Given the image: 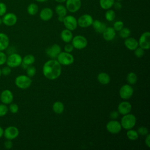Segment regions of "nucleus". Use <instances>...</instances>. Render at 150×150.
Listing matches in <instances>:
<instances>
[{"label":"nucleus","instance_id":"nucleus-1","mask_svg":"<svg viewBox=\"0 0 150 150\" xmlns=\"http://www.w3.org/2000/svg\"><path fill=\"white\" fill-rule=\"evenodd\" d=\"M42 72L44 76L47 79L55 80L61 75L62 65L57 60H49L43 64Z\"/></svg>","mask_w":150,"mask_h":150},{"label":"nucleus","instance_id":"nucleus-2","mask_svg":"<svg viewBox=\"0 0 150 150\" xmlns=\"http://www.w3.org/2000/svg\"><path fill=\"white\" fill-rule=\"evenodd\" d=\"M136 122V117L134 114L130 113L124 115L120 122L122 128L127 130L132 129L135 127Z\"/></svg>","mask_w":150,"mask_h":150},{"label":"nucleus","instance_id":"nucleus-3","mask_svg":"<svg viewBox=\"0 0 150 150\" xmlns=\"http://www.w3.org/2000/svg\"><path fill=\"white\" fill-rule=\"evenodd\" d=\"M32 80L27 75H19L15 80V85L21 89H26L29 88L32 84Z\"/></svg>","mask_w":150,"mask_h":150},{"label":"nucleus","instance_id":"nucleus-4","mask_svg":"<svg viewBox=\"0 0 150 150\" xmlns=\"http://www.w3.org/2000/svg\"><path fill=\"white\" fill-rule=\"evenodd\" d=\"M58 62L63 66H69L73 63L74 61V56L70 53L66 52H61L57 57Z\"/></svg>","mask_w":150,"mask_h":150},{"label":"nucleus","instance_id":"nucleus-5","mask_svg":"<svg viewBox=\"0 0 150 150\" xmlns=\"http://www.w3.org/2000/svg\"><path fill=\"white\" fill-rule=\"evenodd\" d=\"M22 62V58L20 54L16 53H11L7 57L6 63L11 68H15L21 66Z\"/></svg>","mask_w":150,"mask_h":150},{"label":"nucleus","instance_id":"nucleus-6","mask_svg":"<svg viewBox=\"0 0 150 150\" xmlns=\"http://www.w3.org/2000/svg\"><path fill=\"white\" fill-rule=\"evenodd\" d=\"M71 44L74 48L79 50L84 49L88 44L87 39L82 35H76L73 37L71 40Z\"/></svg>","mask_w":150,"mask_h":150},{"label":"nucleus","instance_id":"nucleus-7","mask_svg":"<svg viewBox=\"0 0 150 150\" xmlns=\"http://www.w3.org/2000/svg\"><path fill=\"white\" fill-rule=\"evenodd\" d=\"M134 89L130 84H124L122 86L119 91L120 97L125 100L129 99L133 95Z\"/></svg>","mask_w":150,"mask_h":150},{"label":"nucleus","instance_id":"nucleus-8","mask_svg":"<svg viewBox=\"0 0 150 150\" xmlns=\"http://www.w3.org/2000/svg\"><path fill=\"white\" fill-rule=\"evenodd\" d=\"M138 46L144 50H148L150 48V32L146 31L144 32L138 40Z\"/></svg>","mask_w":150,"mask_h":150},{"label":"nucleus","instance_id":"nucleus-9","mask_svg":"<svg viewBox=\"0 0 150 150\" xmlns=\"http://www.w3.org/2000/svg\"><path fill=\"white\" fill-rule=\"evenodd\" d=\"M63 23L66 29H67L71 31L75 30L78 26L76 18L72 15H66L64 17Z\"/></svg>","mask_w":150,"mask_h":150},{"label":"nucleus","instance_id":"nucleus-10","mask_svg":"<svg viewBox=\"0 0 150 150\" xmlns=\"http://www.w3.org/2000/svg\"><path fill=\"white\" fill-rule=\"evenodd\" d=\"M106 129L110 133L116 134L121 131L122 127L120 122L115 120H112L107 123Z\"/></svg>","mask_w":150,"mask_h":150},{"label":"nucleus","instance_id":"nucleus-11","mask_svg":"<svg viewBox=\"0 0 150 150\" xmlns=\"http://www.w3.org/2000/svg\"><path fill=\"white\" fill-rule=\"evenodd\" d=\"M19 131L17 127L15 126H9L4 130L3 135L6 139H14L19 135Z\"/></svg>","mask_w":150,"mask_h":150},{"label":"nucleus","instance_id":"nucleus-12","mask_svg":"<svg viewBox=\"0 0 150 150\" xmlns=\"http://www.w3.org/2000/svg\"><path fill=\"white\" fill-rule=\"evenodd\" d=\"M77 21V25L81 28H85L91 26L93 22V17L89 14H84L80 16Z\"/></svg>","mask_w":150,"mask_h":150},{"label":"nucleus","instance_id":"nucleus-13","mask_svg":"<svg viewBox=\"0 0 150 150\" xmlns=\"http://www.w3.org/2000/svg\"><path fill=\"white\" fill-rule=\"evenodd\" d=\"M81 6V0H66V8L71 13L77 12Z\"/></svg>","mask_w":150,"mask_h":150},{"label":"nucleus","instance_id":"nucleus-14","mask_svg":"<svg viewBox=\"0 0 150 150\" xmlns=\"http://www.w3.org/2000/svg\"><path fill=\"white\" fill-rule=\"evenodd\" d=\"M2 23L8 26H12L15 25L18 21V18L16 15L12 12L6 13L4 16H2Z\"/></svg>","mask_w":150,"mask_h":150},{"label":"nucleus","instance_id":"nucleus-15","mask_svg":"<svg viewBox=\"0 0 150 150\" xmlns=\"http://www.w3.org/2000/svg\"><path fill=\"white\" fill-rule=\"evenodd\" d=\"M61 52V47L58 44H53L46 50V54L52 59H56Z\"/></svg>","mask_w":150,"mask_h":150},{"label":"nucleus","instance_id":"nucleus-16","mask_svg":"<svg viewBox=\"0 0 150 150\" xmlns=\"http://www.w3.org/2000/svg\"><path fill=\"white\" fill-rule=\"evenodd\" d=\"M1 101L5 104H9L12 103L13 100V95L12 91L8 89L4 90L0 95Z\"/></svg>","mask_w":150,"mask_h":150},{"label":"nucleus","instance_id":"nucleus-17","mask_svg":"<svg viewBox=\"0 0 150 150\" xmlns=\"http://www.w3.org/2000/svg\"><path fill=\"white\" fill-rule=\"evenodd\" d=\"M118 112L120 114L122 115L130 113L132 110L131 104L127 101H124L121 102L118 105Z\"/></svg>","mask_w":150,"mask_h":150},{"label":"nucleus","instance_id":"nucleus-18","mask_svg":"<svg viewBox=\"0 0 150 150\" xmlns=\"http://www.w3.org/2000/svg\"><path fill=\"white\" fill-rule=\"evenodd\" d=\"M53 15V12L50 8L46 7L41 10L39 13L40 18L43 21H48L52 19Z\"/></svg>","mask_w":150,"mask_h":150},{"label":"nucleus","instance_id":"nucleus-19","mask_svg":"<svg viewBox=\"0 0 150 150\" xmlns=\"http://www.w3.org/2000/svg\"><path fill=\"white\" fill-rule=\"evenodd\" d=\"M102 33L104 40L107 41H111L115 38L116 31L112 27H107Z\"/></svg>","mask_w":150,"mask_h":150},{"label":"nucleus","instance_id":"nucleus-20","mask_svg":"<svg viewBox=\"0 0 150 150\" xmlns=\"http://www.w3.org/2000/svg\"><path fill=\"white\" fill-rule=\"evenodd\" d=\"M124 45L128 49L130 50H134L138 47V42L136 39L128 37L125 39L124 41Z\"/></svg>","mask_w":150,"mask_h":150},{"label":"nucleus","instance_id":"nucleus-21","mask_svg":"<svg viewBox=\"0 0 150 150\" xmlns=\"http://www.w3.org/2000/svg\"><path fill=\"white\" fill-rule=\"evenodd\" d=\"M9 45V39L7 35L4 33H0V51L6 50Z\"/></svg>","mask_w":150,"mask_h":150},{"label":"nucleus","instance_id":"nucleus-22","mask_svg":"<svg viewBox=\"0 0 150 150\" xmlns=\"http://www.w3.org/2000/svg\"><path fill=\"white\" fill-rule=\"evenodd\" d=\"M91 25L93 26L95 31L99 33H102L107 28L106 24L105 23L102 22L101 21L97 19L93 21Z\"/></svg>","mask_w":150,"mask_h":150},{"label":"nucleus","instance_id":"nucleus-23","mask_svg":"<svg viewBox=\"0 0 150 150\" xmlns=\"http://www.w3.org/2000/svg\"><path fill=\"white\" fill-rule=\"evenodd\" d=\"M73 37V36L71 31L67 29H63L60 33V38L62 40L66 43L70 42L72 40Z\"/></svg>","mask_w":150,"mask_h":150},{"label":"nucleus","instance_id":"nucleus-24","mask_svg":"<svg viewBox=\"0 0 150 150\" xmlns=\"http://www.w3.org/2000/svg\"><path fill=\"white\" fill-rule=\"evenodd\" d=\"M97 80L100 84L106 85L110 82L111 79L108 73L105 72H101L97 76Z\"/></svg>","mask_w":150,"mask_h":150},{"label":"nucleus","instance_id":"nucleus-25","mask_svg":"<svg viewBox=\"0 0 150 150\" xmlns=\"http://www.w3.org/2000/svg\"><path fill=\"white\" fill-rule=\"evenodd\" d=\"M52 109L54 113L57 114H60L63 113V112L64 111V106L62 102L57 101L53 103L52 106Z\"/></svg>","mask_w":150,"mask_h":150},{"label":"nucleus","instance_id":"nucleus-26","mask_svg":"<svg viewBox=\"0 0 150 150\" xmlns=\"http://www.w3.org/2000/svg\"><path fill=\"white\" fill-rule=\"evenodd\" d=\"M115 2V0H100L99 4L100 7L105 10L111 9Z\"/></svg>","mask_w":150,"mask_h":150},{"label":"nucleus","instance_id":"nucleus-27","mask_svg":"<svg viewBox=\"0 0 150 150\" xmlns=\"http://www.w3.org/2000/svg\"><path fill=\"white\" fill-rule=\"evenodd\" d=\"M67 9L63 5H57L55 8V12L58 16H65L67 15Z\"/></svg>","mask_w":150,"mask_h":150},{"label":"nucleus","instance_id":"nucleus-28","mask_svg":"<svg viewBox=\"0 0 150 150\" xmlns=\"http://www.w3.org/2000/svg\"><path fill=\"white\" fill-rule=\"evenodd\" d=\"M39 10V8L37 4L35 3L30 4L27 7V12L30 15H36Z\"/></svg>","mask_w":150,"mask_h":150},{"label":"nucleus","instance_id":"nucleus-29","mask_svg":"<svg viewBox=\"0 0 150 150\" xmlns=\"http://www.w3.org/2000/svg\"><path fill=\"white\" fill-rule=\"evenodd\" d=\"M137 76L134 72H130L127 76V81L130 85L135 84L137 81Z\"/></svg>","mask_w":150,"mask_h":150},{"label":"nucleus","instance_id":"nucleus-30","mask_svg":"<svg viewBox=\"0 0 150 150\" xmlns=\"http://www.w3.org/2000/svg\"><path fill=\"white\" fill-rule=\"evenodd\" d=\"M127 137L131 141H135L138 138L139 135L137 131L130 129L127 131Z\"/></svg>","mask_w":150,"mask_h":150},{"label":"nucleus","instance_id":"nucleus-31","mask_svg":"<svg viewBox=\"0 0 150 150\" xmlns=\"http://www.w3.org/2000/svg\"><path fill=\"white\" fill-rule=\"evenodd\" d=\"M35 62V57L32 54H27L22 59V63L26 64L28 66L32 65Z\"/></svg>","mask_w":150,"mask_h":150},{"label":"nucleus","instance_id":"nucleus-32","mask_svg":"<svg viewBox=\"0 0 150 150\" xmlns=\"http://www.w3.org/2000/svg\"><path fill=\"white\" fill-rule=\"evenodd\" d=\"M105 18L107 21L111 22L115 18V12L112 9H107L105 13Z\"/></svg>","mask_w":150,"mask_h":150},{"label":"nucleus","instance_id":"nucleus-33","mask_svg":"<svg viewBox=\"0 0 150 150\" xmlns=\"http://www.w3.org/2000/svg\"><path fill=\"white\" fill-rule=\"evenodd\" d=\"M131 35V30L128 28H122L120 31H119V35L121 38L123 39H126L128 37H129Z\"/></svg>","mask_w":150,"mask_h":150},{"label":"nucleus","instance_id":"nucleus-34","mask_svg":"<svg viewBox=\"0 0 150 150\" xmlns=\"http://www.w3.org/2000/svg\"><path fill=\"white\" fill-rule=\"evenodd\" d=\"M26 70V74H27V76H28L30 77L34 76L35 75L36 73V68L34 66H31V65L29 66Z\"/></svg>","mask_w":150,"mask_h":150},{"label":"nucleus","instance_id":"nucleus-35","mask_svg":"<svg viewBox=\"0 0 150 150\" xmlns=\"http://www.w3.org/2000/svg\"><path fill=\"white\" fill-rule=\"evenodd\" d=\"M8 111V107L6 106V104H0V117L5 116Z\"/></svg>","mask_w":150,"mask_h":150},{"label":"nucleus","instance_id":"nucleus-36","mask_svg":"<svg viewBox=\"0 0 150 150\" xmlns=\"http://www.w3.org/2000/svg\"><path fill=\"white\" fill-rule=\"evenodd\" d=\"M124 27V23L121 21H117L114 22L113 25V28L115 31L119 32Z\"/></svg>","mask_w":150,"mask_h":150},{"label":"nucleus","instance_id":"nucleus-37","mask_svg":"<svg viewBox=\"0 0 150 150\" xmlns=\"http://www.w3.org/2000/svg\"><path fill=\"white\" fill-rule=\"evenodd\" d=\"M137 131L138 135H140L141 136H146L148 134V128L144 126L139 127Z\"/></svg>","mask_w":150,"mask_h":150},{"label":"nucleus","instance_id":"nucleus-38","mask_svg":"<svg viewBox=\"0 0 150 150\" xmlns=\"http://www.w3.org/2000/svg\"><path fill=\"white\" fill-rule=\"evenodd\" d=\"M134 51L135 56L138 58L142 57L144 54V49H143L142 48H141L140 47H138Z\"/></svg>","mask_w":150,"mask_h":150},{"label":"nucleus","instance_id":"nucleus-39","mask_svg":"<svg viewBox=\"0 0 150 150\" xmlns=\"http://www.w3.org/2000/svg\"><path fill=\"white\" fill-rule=\"evenodd\" d=\"M9 110L10 111V112L12 114H16L18 112V110H19V107L18 105L15 104V103H11V104H9Z\"/></svg>","mask_w":150,"mask_h":150},{"label":"nucleus","instance_id":"nucleus-40","mask_svg":"<svg viewBox=\"0 0 150 150\" xmlns=\"http://www.w3.org/2000/svg\"><path fill=\"white\" fill-rule=\"evenodd\" d=\"M7 11V6L6 4L2 2H0V16H4Z\"/></svg>","mask_w":150,"mask_h":150},{"label":"nucleus","instance_id":"nucleus-41","mask_svg":"<svg viewBox=\"0 0 150 150\" xmlns=\"http://www.w3.org/2000/svg\"><path fill=\"white\" fill-rule=\"evenodd\" d=\"M11 68L8 66H5L1 69V74L5 76H9L11 73Z\"/></svg>","mask_w":150,"mask_h":150},{"label":"nucleus","instance_id":"nucleus-42","mask_svg":"<svg viewBox=\"0 0 150 150\" xmlns=\"http://www.w3.org/2000/svg\"><path fill=\"white\" fill-rule=\"evenodd\" d=\"M7 59L6 54L2 51H0V65H3L6 63Z\"/></svg>","mask_w":150,"mask_h":150},{"label":"nucleus","instance_id":"nucleus-43","mask_svg":"<svg viewBox=\"0 0 150 150\" xmlns=\"http://www.w3.org/2000/svg\"><path fill=\"white\" fill-rule=\"evenodd\" d=\"M74 49V47L72 45V44H70L69 43H67V44L65 45L64 46V52H68V53H71Z\"/></svg>","mask_w":150,"mask_h":150},{"label":"nucleus","instance_id":"nucleus-44","mask_svg":"<svg viewBox=\"0 0 150 150\" xmlns=\"http://www.w3.org/2000/svg\"><path fill=\"white\" fill-rule=\"evenodd\" d=\"M13 146V143L12 142V140L11 139H6V141H5L4 142V146L6 149H9L12 148Z\"/></svg>","mask_w":150,"mask_h":150},{"label":"nucleus","instance_id":"nucleus-45","mask_svg":"<svg viewBox=\"0 0 150 150\" xmlns=\"http://www.w3.org/2000/svg\"><path fill=\"white\" fill-rule=\"evenodd\" d=\"M119 114H120L118 111H112L110 114V117L112 120H115L118 117Z\"/></svg>","mask_w":150,"mask_h":150},{"label":"nucleus","instance_id":"nucleus-46","mask_svg":"<svg viewBox=\"0 0 150 150\" xmlns=\"http://www.w3.org/2000/svg\"><path fill=\"white\" fill-rule=\"evenodd\" d=\"M114 8L117 9V10H120L122 8V4L120 2V1H116V2H114V4H113V6Z\"/></svg>","mask_w":150,"mask_h":150},{"label":"nucleus","instance_id":"nucleus-47","mask_svg":"<svg viewBox=\"0 0 150 150\" xmlns=\"http://www.w3.org/2000/svg\"><path fill=\"white\" fill-rule=\"evenodd\" d=\"M145 145L147 146V147L150 148V134H148L146 135V138L145 139Z\"/></svg>","mask_w":150,"mask_h":150},{"label":"nucleus","instance_id":"nucleus-48","mask_svg":"<svg viewBox=\"0 0 150 150\" xmlns=\"http://www.w3.org/2000/svg\"><path fill=\"white\" fill-rule=\"evenodd\" d=\"M21 67H22L23 69H27V67L29 66L26 65V64H25V63H22H22H21Z\"/></svg>","mask_w":150,"mask_h":150},{"label":"nucleus","instance_id":"nucleus-49","mask_svg":"<svg viewBox=\"0 0 150 150\" xmlns=\"http://www.w3.org/2000/svg\"><path fill=\"white\" fill-rule=\"evenodd\" d=\"M3 134H4V129L1 127H0V138L3 136Z\"/></svg>","mask_w":150,"mask_h":150},{"label":"nucleus","instance_id":"nucleus-50","mask_svg":"<svg viewBox=\"0 0 150 150\" xmlns=\"http://www.w3.org/2000/svg\"><path fill=\"white\" fill-rule=\"evenodd\" d=\"M64 16H58V21L60 22H63V19H64Z\"/></svg>","mask_w":150,"mask_h":150},{"label":"nucleus","instance_id":"nucleus-51","mask_svg":"<svg viewBox=\"0 0 150 150\" xmlns=\"http://www.w3.org/2000/svg\"><path fill=\"white\" fill-rule=\"evenodd\" d=\"M56 2H58V3H60V4H62V3H63V2H65L66 0H54Z\"/></svg>","mask_w":150,"mask_h":150},{"label":"nucleus","instance_id":"nucleus-52","mask_svg":"<svg viewBox=\"0 0 150 150\" xmlns=\"http://www.w3.org/2000/svg\"><path fill=\"white\" fill-rule=\"evenodd\" d=\"M37 2H45L46 0H35Z\"/></svg>","mask_w":150,"mask_h":150},{"label":"nucleus","instance_id":"nucleus-53","mask_svg":"<svg viewBox=\"0 0 150 150\" xmlns=\"http://www.w3.org/2000/svg\"><path fill=\"white\" fill-rule=\"evenodd\" d=\"M2 23V18H0V25Z\"/></svg>","mask_w":150,"mask_h":150},{"label":"nucleus","instance_id":"nucleus-54","mask_svg":"<svg viewBox=\"0 0 150 150\" xmlns=\"http://www.w3.org/2000/svg\"><path fill=\"white\" fill-rule=\"evenodd\" d=\"M2 75V74H1V69H0V76Z\"/></svg>","mask_w":150,"mask_h":150},{"label":"nucleus","instance_id":"nucleus-55","mask_svg":"<svg viewBox=\"0 0 150 150\" xmlns=\"http://www.w3.org/2000/svg\"><path fill=\"white\" fill-rule=\"evenodd\" d=\"M116 1H122V0H116Z\"/></svg>","mask_w":150,"mask_h":150}]
</instances>
